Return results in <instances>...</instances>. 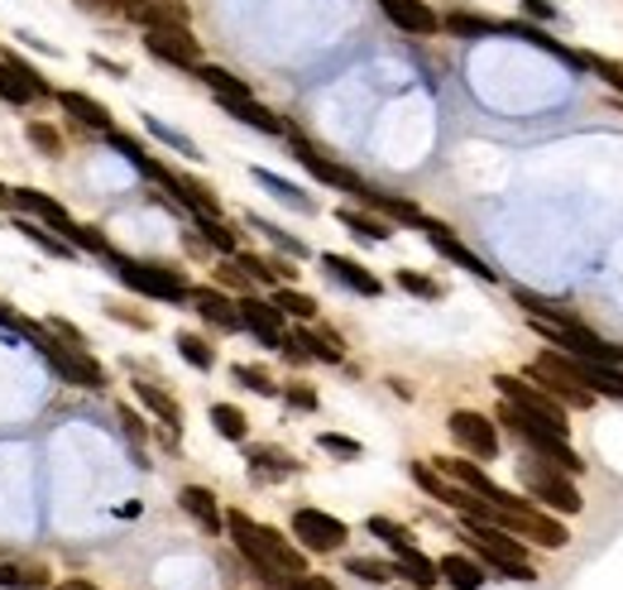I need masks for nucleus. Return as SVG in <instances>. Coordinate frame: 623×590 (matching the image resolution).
Returning <instances> with one entry per match:
<instances>
[{
	"mask_svg": "<svg viewBox=\"0 0 623 590\" xmlns=\"http://www.w3.org/2000/svg\"><path fill=\"white\" fill-rule=\"evenodd\" d=\"M226 528H230V538H236L240 547V557L255 567V576L264 586L273 590H283V581H293V576L308 571V557H302V547H293L283 538V532H273V528H259L250 514H226Z\"/></svg>",
	"mask_w": 623,
	"mask_h": 590,
	"instance_id": "obj_1",
	"label": "nucleus"
},
{
	"mask_svg": "<svg viewBox=\"0 0 623 590\" xmlns=\"http://www.w3.org/2000/svg\"><path fill=\"white\" fill-rule=\"evenodd\" d=\"M499 423H509L513 437H523L532 446V456L547 460V466H557V470H567V475H581L585 470V460L581 452L567 442V432H557V427H547L542 417H532L523 408H513V403H503L499 408Z\"/></svg>",
	"mask_w": 623,
	"mask_h": 590,
	"instance_id": "obj_2",
	"label": "nucleus"
},
{
	"mask_svg": "<svg viewBox=\"0 0 623 590\" xmlns=\"http://www.w3.org/2000/svg\"><path fill=\"white\" fill-rule=\"evenodd\" d=\"M106 259L115 265V273H121V283H129L135 293H149L158 302H183L187 293H193L187 273L173 269V265H154V259H125L121 250H111Z\"/></svg>",
	"mask_w": 623,
	"mask_h": 590,
	"instance_id": "obj_3",
	"label": "nucleus"
},
{
	"mask_svg": "<svg viewBox=\"0 0 623 590\" xmlns=\"http://www.w3.org/2000/svg\"><path fill=\"white\" fill-rule=\"evenodd\" d=\"M528 380L538 384V389H547L557 403H571V408H590V389L581 384V374H575V365H571V355H561V351H542L538 360L528 365Z\"/></svg>",
	"mask_w": 623,
	"mask_h": 590,
	"instance_id": "obj_4",
	"label": "nucleus"
},
{
	"mask_svg": "<svg viewBox=\"0 0 623 590\" xmlns=\"http://www.w3.org/2000/svg\"><path fill=\"white\" fill-rule=\"evenodd\" d=\"M34 345H39V355L49 360V365H53L58 374H63V380H68L72 389H92V394H96V389H106V370H101L96 360L82 351V345H58L53 331H43V337H39Z\"/></svg>",
	"mask_w": 623,
	"mask_h": 590,
	"instance_id": "obj_5",
	"label": "nucleus"
},
{
	"mask_svg": "<svg viewBox=\"0 0 623 590\" xmlns=\"http://www.w3.org/2000/svg\"><path fill=\"white\" fill-rule=\"evenodd\" d=\"M523 485H528L532 499L547 504V509H561V514H581L585 509V499H581V489H575V480H571L567 470L547 466V460H523Z\"/></svg>",
	"mask_w": 623,
	"mask_h": 590,
	"instance_id": "obj_6",
	"label": "nucleus"
},
{
	"mask_svg": "<svg viewBox=\"0 0 623 590\" xmlns=\"http://www.w3.org/2000/svg\"><path fill=\"white\" fill-rule=\"evenodd\" d=\"M495 384H499V394L503 403H513V408H523L532 417H542L547 427H557V432H567V408L547 394V389H538L532 380H518V374H495Z\"/></svg>",
	"mask_w": 623,
	"mask_h": 590,
	"instance_id": "obj_7",
	"label": "nucleus"
},
{
	"mask_svg": "<svg viewBox=\"0 0 623 590\" xmlns=\"http://www.w3.org/2000/svg\"><path fill=\"white\" fill-rule=\"evenodd\" d=\"M495 524L518 532V538H532L542 547H567L571 532L567 524H557V518H547L542 509H532V504H518V509H495Z\"/></svg>",
	"mask_w": 623,
	"mask_h": 590,
	"instance_id": "obj_8",
	"label": "nucleus"
},
{
	"mask_svg": "<svg viewBox=\"0 0 623 590\" xmlns=\"http://www.w3.org/2000/svg\"><path fill=\"white\" fill-rule=\"evenodd\" d=\"M144 49L154 58H164L173 68H197L201 63V43L193 39V29L187 24H154L144 29Z\"/></svg>",
	"mask_w": 623,
	"mask_h": 590,
	"instance_id": "obj_9",
	"label": "nucleus"
},
{
	"mask_svg": "<svg viewBox=\"0 0 623 590\" xmlns=\"http://www.w3.org/2000/svg\"><path fill=\"white\" fill-rule=\"evenodd\" d=\"M437 470L442 475H451V485H460V489H470V495H480V499H489L495 509H518V504H528V499H518V495H509V489H499L489 475L475 466V460H456V456H437Z\"/></svg>",
	"mask_w": 623,
	"mask_h": 590,
	"instance_id": "obj_10",
	"label": "nucleus"
},
{
	"mask_svg": "<svg viewBox=\"0 0 623 590\" xmlns=\"http://www.w3.org/2000/svg\"><path fill=\"white\" fill-rule=\"evenodd\" d=\"M293 538L308 547V552H336L351 538V528L341 524V518H331L322 509H298L293 514Z\"/></svg>",
	"mask_w": 623,
	"mask_h": 590,
	"instance_id": "obj_11",
	"label": "nucleus"
},
{
	"mask_svg": "<svg viewBox=\"0 0 623 590\" xmlns=\"http://www.w3.org/2000/svg\"><path fill=\"white\" fill-rule=\"evenodd\" d=\"M446 427H451L456 446H466L470 456H480V460H495L499 456V427H495V417L470 413V408H456Z\"/></svg>",
	"mask_w": 623,
	"mask_h": 590,
	"instance_id": "obj_12",
	"label": "nucleus"
},
{
	"mask_svg": "<svg viewBox=\"0 0 623 590\" xmlns=\"http://www.w3.org/2000/svg\"><path fill=\"white\" fill-rule=\"evenodd\" d=\"M288 139H293V158L312 173V178H322V183H331V187H341V193H355V197H365V193H370V187L360 183L351 168H345V164H331V158H322L302 135H293V130H288Z\"/></svg>",
	"mask_w": 623,
	"mask_h": 590,
	"instance_id": "obj_13",
	"label": "nucleus"
},
{
	"mask_svg": "<svg viewBox=\"0 0 623 590\" xmlns=\"http://www.w3.org/2000/svg\"><path fill=\"white\" fill-rule=\"evenodd\" d=\"M236 312H240V327H250L264 345H283V312L273 308V302L245 293V298L236 302Z\"/></svg>",
	"mask_w": 623,
	"mask_h": 590,
	"instance_id": "obj_14",
	"label": "nucleus"
},
{
	"mask_svg": "<svg viewBox=\"0 0 623 590\" xmlns=\"http://www.w3.org/2000/svg\"><path fill=\"white\" fill-rule=\"evenodd\" d=\"M380 6H384L388 20L403 29V34L427 39V34H437V29H442V14L432 6H423V0H380Z\"/></svg>",
	"mask_w": 623,
	"mask_h": 590,
	"instance_id": "obj_15",
	"label": "nucleus"
},
{
	"mask_svg": "<svg viewBox=\"0 0 623 590\" xmlns=\"http://www.w3.org/2000/svg\"><path fill=\"white\" fill-rule=\"evenodd\" d=\"M423 230H427V240L432 245H437V250L446 255V259H451V265H460V269H470L475 273V279H499V273L495 269H489L485 265V259L480 255H475V250H466V245H460L456 236H451V230H446V226H437V221H423Z\"/></svg>",
	"mask_w": 623,
	"mask_h": 590,
	"instance_id": "obj_16",
	"label": "nucleus"
},
{
	"mask_svg": "<svg viewBox=\"0 0 623 590\" xmlns=\"http://www.w3.org/2000/svg\"><path fill=\"white\" fill-rule=\"evenodd\" d=\"M187 298L197 302V312L207 317L211 327H221V331H240V312H236V298H226V293H221V288H216V283H197V288H193V293H187Z\"/></svg>",
	"mask_w": 623,
	"mask_h": 590,
	"instance_id": "obj_17",
	"label": "nucleus"
},
{
	"mask_svg": "<svg viewBox=\"0 0 623 590\" xmlns=\"http://www.w3.org/2000/svg\"><path fill=\"white\" fill-rule=\"evenodd\" d=\"M178 504H183V514L193 518V524H197L201 532H221V528H226L221 504H216V495H211V489H201V485H183Z\"/></svg>",
	"mask_w": 623,
	"mask_h": 590,
	"instance_id": "obj_18",
	"label": "nucleus"
},
{
	"mask_svg": "<svg viewBox=\"0 0 623 590\" xmlns=\"http://www.w3.org/2000/svg\"><path fill=\"white\" fill-rule=\"evenodd\" d=\"M322 269H326L336 283L355 288V293H365V298H380V293H384V283L374 279L365 265H355V259H345V255H322Z\"/></svg>",
	"mask_w": 623,
	"mask_h": 590,
	"instance_id": "obj_19",
	"label": "nucleus"
},
{
	"mask_svg": "<svg viewBox=\"0 0 623 590\" xmlns=\"http://www.w3.org/2000/svg\"><path fill=\"white\" fill-rule=\"evenodd\" d=\"M10 201L20 211H29L34 221H43V226H58V230H68L72 226V216H68V207L63 201H53V197H43L39 187H20V193H10Z\"/></svg>",
	"mask_w": 623,
	"mask_h": 590,
	"instance_id": "obj_20",
	"label": "nucleus"
},
{
	"mask_svg": "<svg viewBox=\"0 0 623 590\" xmlns=\"http://www.w3.org/2000/svg\"><path fill=\"white\" fill-rule=\"evenodd\" d=\"M53 101H58V106H63V111H68L77 125H86V130H101V135H106V130H115L111 111L101 106V101H92L86 92H58Z\"/></svg>",
	"mask_w": 623,
	"mask_h": 590,
	"instance_id": "obj_21",
	"label": "nucleus"
},
{
	"mask_svg": "<svg viewBox=\"0 0 623 590\" xmlns=\"http://www.w3.org/2000/svg\"><path fill=\"white\" fill-rule=\"evenodd\" d=\"M575 374L590 394H610V398H623V365H600V360H575L571 355Z\"/></svg>",
	"mask_w": 623,
	"mask_h": 590,
	"instance_id": "obj_22",
	"label": "nucleus"
},
{
	"mask_svg": "<svg viewBox=\"0 0 623 590\" xmlns=\"http://www.w3.org/2000/svg\"><path fill=\"white\" fill-rule=\"evenodd\" d=\"M245 460H250V475L255 480H283V475H293L298 470V460L279 452V446H250L245 452Z\"/></svg>",
	"mask_w": 623,
	"mask_h": 590,
	"instance_id": "obj_23",
	"label": "nucleus"
},
{
	"mask_svg": "<svg viewBox=\"0 0 623 590\" xmlns=\"http://www.w3.org/2000/svg\"><path fill=\"white\" fill-rule=\"evenodd\" d=\"M437 576H442L446 586H456V590H480L485 586V567H480V561H470V557H460V552L442 557L437 561Z\"/></svg>",
	"mask_w": 623,
	"mask_h": 590,
	"instance_id": "obj_24",
	"label": "nucleus"
},
{
	"mask_svg": "<svg viewBox=\"0 0 623 590\" xmlns=\"http://www.w3.org/2000/svg\"><path fill=\"white\" fill-rule=\"evenodd\" d=\"M221 106L236 115V121H245V125H255V130H264V135H288V125L273 115L269 106H259L255 96H245V101H221Z\"/></svg>",
	"mask_w": 623,
	"mask_h": 590,
	"instance_id": "obj_25",
	"label": "nucleus"
},
{
	"mask_svg": "<svg viewBox=\"0 0 623 590\" xmlns=\"http://www.w3.org/2000/svg\"><path fill=\"white\" fill-rule=\"evenodd\" d=\"M135 394H139V403L149 408L158 423H168L173 432H178V423H183V408H178V398L173 394H164L158 384H149V380H135Z\"/></svg>",
	"mask_w": 623,
	"mask_h": 590,
	"instance_id": "obj_26",
	"label": "nucleus"
},
{
	"mask_svg": "<svg viewBox=\"0 0 623 590\" xmlns=\"http://www.w3.org/2000/svg\"><path fill=\"white\" fill-rule=\"evenodd\" d=\"M394 557H398V561H394V571H398V576H408V581H413L417 590H432V586L442 581V576H437V561L423 557L417 547H403V552H394Z\"/></svg>",
	"mask_w": 623,
	"mask_h": 590,
	"instance_id": "obj_27",
	"label": "nucleus"
},
{
	"mask_svg": "<svg viewBox=\"0 0 623 590\" xmlns=\"http://www.w3.org/2000/svg\"><path fill=\"white\" fill-rule=\"evenodd\" d=\"M193 72H197V77L207 82L221 101H245V96H250V82L236 77V72H226V68H216V63H197Z\"/></svg>",
	"mask_w": 623,
	"mask_h": 590,
	"instance_id": "obj_28",
	"label": "nucleus"
},
{
	"mask_svg": "<svg viewBox=\"0 0 623 590\" xmlns=\"http://www.w3.org/2000/svg\"><path fill=\"white\" fill-rule=\"evenodd\" d=\"M255 183H264V187H269V193H273V197H279V201H288V207H293V211H308V216L316 211V201H312L308 193H298V187H293V183H283V178H279V173H269V168H255Z\"/></svg>",
	"mask_w": 623,
	"mask_h": 590,
	"instance_id": "obj_29",
	"label": "nucleus"
},
{
	"mask_svg": "<svg viewBox=\"0 0 623 590\" xmlns=\"http://www.w3.org/2000/svg\"><path fill=\"white\" fill-rule=\"evenodd\" d=\"M211 427L221 432L226 442H245V437H250V417H245L236 403H211Z\"/></svg>",
	"mask_w": 623,
	"mask_h": 590,
	"instance_id": "obj_30",
	"label": "nucleus"
},
{
	"mask_svg": "<svg viewBox=\"0 0 623 590\" xmlns=\"http://www.w3.org/2000/svg\"><path fill=\"white\" fill-rule=\"evenodd\" d=\"M293 341L302 345L308 360H326V365H341L345 360V345L336 337H316V331H293Z\"/></svg>",
	"mask_w": 623,
	"mask_h": 590,
	"instance_id": "obj_31",
	"label": "nucleus"
},
{
	"mask_svg": "<svg viewBox=\"0 0 623 590\" xmlns=\"http://www.w3.org/2000/svg\"><path fill=\"white\" fill-rule=\"evenodd\" d=\"M273 308H279L283 317H298V322H312L316 317V298H308V293H298V288H288V283H279L273 288Z\"/></svg>",
	"mask_w": 623,
	"mask_h": 590,
	"instance_id": "obj_32",
	"label": "nucleus"
},
{
	"mask_svg": "<svg viewBox=\"0 0 623 590\" xmlns=\"http://www.w3.org/2000/svg\"><path fill=\"white\" fill-rule=\"evenodd\" d=\"M14 230H24V236L34 240L43 255H53V259H72V255H77V250H72V245H68L63 236H49V230H43L39 221H29V216H24V221H20V216H14Z\"/></svg>",
	"mask_w": 623,
	"mask_h": 590,
	"instance_id": "obj_33",
	"label": "nucleus"
},
{
	"mask_svg": "<svg viewBox=\"0 0 623 590\" xmlns=\"http://www.w3.org/2000/svg\"><path fill=\"white\" fill-rule=\"evenodd\" d=\"M442 29H451V34H460V39H480V34H499V20H480V14L451 10L442 20Z\"/></svg>",
	"mask_w": 623,
	"mask_h": 590,
	"instance_id": "obj_34",
	"label": "nucleus"
},
{
	"mask_svg": "<svg viewBox=\"0 0 623 590\" xmlns=\"http://www.w3.org/2000/svg\"><path fill=\"white\" fill-rule=\"evenodd\" d=\"M24 135H29V144L43 154V158H63V135H58V125H49V121H29L24 125Z\"/></svg>",
	"mask_w": 623,
	"mask_h": 590,
	"instance_id": "obj_35",
	"label": "nucleus"
},
{
	"mask_svg": "<svg viewBox=\"0 0 623 590\" xmlns=\"http://www.w3.org/2000/svg\"><path fill=\"white\" fill-rule=\"evenodd\" d=\"M197 230H201V240L211 245V250H221V255H236L240 245H236V230H230L221 216H197Z\"/></svg>",
	"mask_w": 623,
	"mask_h": 590,
	"instance_id": "obj_36",
	"label": "nucleus"
},
{
	"mask_svg": "<svg viewBox=\"0 0 623 590\" xmlns=\"http://www.w3.org/2000/svg\"><path fill=\"white\" fill-rule=\"evenodd\" d=\"M365 201H370V207H380L384 216H394V221H413V226H423V221H427V216L417 211L413 201H403V197H388V193H374V187L365 193Z\"/></svg>",
	"mask_w": 623,
	"mask_h": 590,
	"instance_id": "obj_37",
	"label": "nucleus"
},
{
	"mask_svg": "<svg viewBox=\"0 0 623 590\" xmlns=\"http://www.w3.org/2000/svg\"><path fill=\"white\" fill-rule=\"evenodd\" d=\"M63 240L72 245V250H86V255H101V259H106V255H111V240H106V236H101V230H96V226H77V221H72V226L63 230Z\"/></svg>",
	"mask_w": 623,
	"mask_h": 590,
	"instance_id": "obj_38",
	"label": "nucleus"
},
{
	"mask_svg": "<svg viewBox=\"0 0 623 590\" xmlns=\"http://www.w3.org/2000/svg\"><path fill=\"white\" fill-rule=\"evenodd\" d=\"M230 380L245 384L250 394H264V398L279 394V384H273V380H269V370H259V365H230Z\"/></svg>",
	"mask_w": 623,
	"mask_h": 590,
	"instance_id": "obj_39",
	"label": "nucleus"
},
{
	"mask_svg": "<svg viewBox=\"0 0 623 590\" xmlns=\"http://www.w3.org/2000/svg\"><path fill=\"white\" fill-rule=\"evenodd\" d=\"M178 355H183L193 370H211V365H216V351H211V345L201 341V337H193V331H183V337H178Z\"/></svg>",
	"mask_w": 623,
	"mask_h": 590,
	"instance_id": "obj_40",
	"label": "nucleus"
},
{
	"mask_svg": "<svg viewBox=\"0 0 623 590\" xmlns=\"http://www.w3.org/2000/svg\"><path fill=\"white\" fill-rule=\"evenodd\" d=\"M341 226H351L360 240H388V236H394L380 216H365V211H341Z\"/></svg>",
	"mask_w": 623,
	"mask_h": 590,
	"instance_id": "obj_41",
	"label": "nucleus"
},
{
	"mask_svg": "<svg viewBox=\"0 0 623 590\" xmlns=\"http://www.w3.org/2000/svg\"><path fill=\"white\" fill-rule=\"evenodd\" d=\"M0 68H10L14 77H20V82H24V86H29V92H34V96H58L53 86L43 82L39 72H34V68H29V63H20V53H6V58H0Z\"/></svg>",
	"mask_w": 623,
	"mask_h": 590,
	"instance_id": "obj_42",
	"label": "nucleus"
},
{
	"mask_svg": "<svg viewBox=\"0 0 623 590\" xmlns=\"http://www.w3.org/2000/svg\"><path fill=\"white\" fill-rule=\"evenodd\" d=\"M370 532H374V538H384L388 547H394V552L413 547V532L403 528V524H394V518H380V514H374V518H370Z\"/></svg>",
	"mask_w": 623,
	"mask_h": 590,
	"instance_id": "obj_43",
	"label": "nucleus"
},
{
	"mask_svg": "<svg viewBox=\"0 0 623 590\" xmlns=\"http://www.w3.org/2000/svg\"><path fill=\"white\" fill-rule=\"evenodd\" d=\"M345 571L360 576V581H370V586H384L388 576H394L388 561H374V557H351V561H345Z\"/></svg>",
	"mask_w": 623,
	"mask_h": 590,
	"instance_id": "obj_44",
	"label": "nucleus"
},
{
	"mask_svg": "<svg viewBox=\"0 0 623 590\" xmlns=\"http://www.w3.org/2000/svg\"><path fill=\"white\" fill-rule=\"evenodd\" d=\"M250 226H255V230H264V236H269L273 245H279V250H288V255H293V259H308V245H302V240H293V236H288V230H279L273 221H264V216H250Z\"/></svg>",
	"mask_w": 623,
	"mask_h": 590,
	"instance_id": "obj_45",
	"label": "nucleus"
},
{
	"mask_svg": "<svg viewBox=\"0 0 623 590\" xmlns=\"http://www.w3.org/2000/svg\"><path fill=\"white\" fill-rule=\"evenodd\" d=\"M408 470H413V480H417V485H423V489H427V495H432V499H442V504H446V499H451V489H456V485H446V480H442V475H437V470H432V466H423V460H413V466H408Z\"/></svg>",
	"mask_w": 623,
	"mask_h": 590,
	"instance_id": "obj_46",
	"label": "nucleus"
},
{
	"mask_svg": "<svg viewBox=\"0 0 623 590\" xmlns=\"http://www.w3.org/2000/svg\"><path fill=\"white\" fill-rule=\"evenodd\" d=\"M0 101H6V106H29V101H39V96L29 92V86L14 77L10 68H0Z\"/></svg>",
	"mask_w": 623,
	"mask_h": 590,
	"instance_id": "obj_47",
	"label": "nucleus"
},
{
	"mask_svg": "<svg viewBox=\"0 0 623 590\" xmlns=\"http://www.w3.org/2000/svg\"><path fill=\"white\" fill-rule=\"evenodd\" d=\"M0 586H6V590H43V571H29V567H0Z\"/></svg>",
	"mask_w": 623,
	"mask_h": 590,
	"instance_id": "obj_48",
	"label": "nucleus"
},
{
	"mask_svg": "<svg viewBox=\"0 0 623 590\" xmlns=\"http://www.w3.org/2000/svg\"><path fill=\"white\" fill-rule=\"evenodd\" d=\"M149 135H158L164 144H173V149H178V154H187V158H201L193 139H187V135H178V130H168L164 121H154V115H149Z\"/></svg>",
	"mask_w": 623,
	"mask_h": 590,
	"instance_id": "obj_49",
	"label": "nucleus"
},
{
	"mask_svg": "<svg viewBox=\"0 0 623 590\" xmlns=\"http://www.w3.org/2000/svg\"><path fill=\"white\" fill-rule=\"evenodd\" d=\"M316 446H322V452H331V456H360L365 452V446H360L355 437H341V432H322V437H316Z\"/></svg>",
	"mask_w": 623,
	"mask_h": 590,
	"instance_id": "obj_50",
	"label": "nucleus"
},
{
	"mask_svg": "<svg viewBox=\"0 0 623 590\" xmlns=\"http://www.w3.org/2000/svg\"><path fill=\"white\" fill-rule=\"evenodd\" d=\"M398 288H408V293H417V298H442V283H432L413 269H398Z\"/></svg>",
	"mask_w": 623,
	"mask_h": 590,
	"instance_id": "obj_51",
	"label": "nucleus"
},
{
	"mask_svg": "<svg viewBox=\"0 0 623 590\" xmlns=\"http://www.w3.org/2000/svg\"><path fill=\"white\" fill-rule=\"evenodd\" d=\"M575 63L595 68V72H600V77L610 82V86H623V68H619V63H604V58H595V53H581V58H575Z\"/></svg>",
	"mask_w": 623,
	"mask_h": 590,
	"instance_id": "obj_52",
	"label": "nucleus"
},
{
	"mask_svg": "<svg viewBox=\"0 0 623 590\" xmlns=\"http://www.w3.org/2000/svg\"><path fill=\"white\" fill-rule=\"evenodd\" d=\"M283 590H336V581H331V576H316V571H302L293 581H283Z\"/></svg>",
	"mask_w": 623,
	"mask_h": 590,
	"instance_id": "obj_53",
	"label": "nucleus"
},
{
	"mask_svg": "<svg viewBox=\"0 0 623 590\" xmlns=\"http://www.w3.org/2000/svg\"><path fill=\"white\" fill-rule=\"evenodd\" d=\"M216 288H245V293H250V279H245V269L230 259V265L216 269Z\"/></svg>",
	"mask_w": 623,
	"mask_h": 590,
	"instance_id": "obj_54",
	"label": "nucleus"
},
{
	"mask_svg": "<svg viewBox=\"0 0 623 590\" xmlns=\"http://www.w3.org/2000/svg\"><path fill=\"white\" fill-rule=\"evenodd\" d=\"M283 398L293 403V408H302V413H308V408H316V394H312L308 384H288V389H283Z\"/></svg>",
	"mask_w": 623,
	"mask_h": 590,
	"instance_id": "obj_55",
	"label": "nucleus"
},
{
	"mask_svg": "<svg viewBox=\"0 0 623 590\" xmlns=\"http://www.w3.org/2000/svg\"><path fill=\"white\" fill-rule=\"evenodd\" d=\"M77 6L92 14H125V0H77Z\"/></svg>",
	"mask_w": 623,
	"mask_h": 590,
	"instance_id": "obj_56",
	"label": "nucleus"
},
{
	"mask_svg": "<svg viewBox=\"0 0 623 590\" xmlns=\"http://www.w3.org/2000/svg\"><path fill=\"white\" fill-rule=\"evenodd\" d=\"M111 317H115V322H129V327H139V331H149L154 322H149V317H144V312H129V308H111Z\"/></svg>",
	"mask_w": 623,
	"mask_h": 590,
	"instance_id": "obj_57",
	"label": "nucleus"
},
{
	"mask_svg": "<svg viewBox=\"0 0 623 590\" xmlns=\"http://www.w3.org/2000/svg\"><path fill=\"white\" fill-rule=\"evenodd\" d=\"M121 423H125V432H129V437H144V427H139V417H135V413H129V408H121Z\"/></svg>",
	"mask_w": 623,
	"mask_h": 590,
	"instance_id": "obj_58",
	"label": "nucleus"
},
{
	"mask_svg": "<svg viewBox=\"0 0 623 590\" xmlns=\"http://www.w3.org/2000/svg\"><path fill=\"white\" fill-rule=\"evenodd\" d=\"M528 6V14H542V20H552V6H547V0H523Z\"/></svg>",
	"mask_w": 623,
	"mask_h": 590,
	"instance_id": "obj_59",
	"label": "nucleus"
},
{
	"mask_svg": "<svg viewBox=\"0 0 623 590\" xmlns=\"http://www.w3.org/2000/svg\"><path fill=\"white\" fill-rule=\"evenodd\" d=\"M53 590H96L92 581H82V576H72V581H58Z\"/></svg>",
	"mask_w": 623,
	"mask_h": 590,
	"instance_id": "obj_60",
	"label": "nucleus"
},
{
	"mask_svg": "<svg viewBox=\"0 0 623 590\" xmlns=\"http://www.w3.org/2000/svg\"><path fill=\"white\" fill-rule=\"evenodd\" d=\"M20 322H24V317H14L6 302H0V327H14V331H20Z\"/></svg>",
	"mask_w": 623,
	"mask_h": 590,
	"instance_id": "obj_61",
	"label": "nucleus"
},
{
	"mask_svg": "<svg viewBox=\"0 0 623 590\" xmlns=\"http://www.w3.org/2000/svg\"><path fill=\"white\" fill-rule=\"evenodd\" d=\"M0 201H10V187L6 183H0Z\"/></svg>",
	"mask_w": 623,
	"mask_h": 590,
	"instance_id": "obj_62",
	"label": "nucleus"
},
{
	"mask_svg": "<svg viewBox=\"0 0 623 590\" xmlns=\"http://www.w3.org/2000/svg\"><path fill=\"white\" fill-rule=\"evenodd\" d=\"M408 590H417V586H408Z\"/></svg>",
	"mask_w": 623,
	"mask_h": 590,
	"instance_id": "obj_63",
	"label": "nucleus"
}]
</instances>
